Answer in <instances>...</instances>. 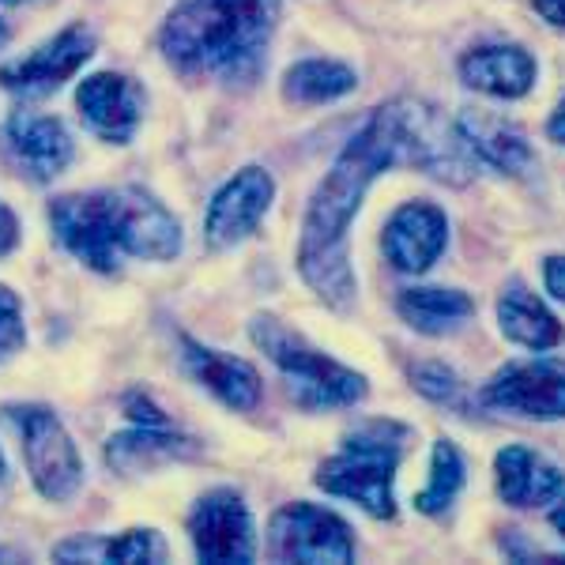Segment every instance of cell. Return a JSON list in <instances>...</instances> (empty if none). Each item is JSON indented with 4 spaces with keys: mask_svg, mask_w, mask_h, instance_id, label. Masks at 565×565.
I'll use <instances>...</instances> for the list:
<instances>
[{
    "mask_svg": "<svg viewBox=\"0 0 565 565\" xmlns=\"http://www.w3.org/2000/svg\"><path fill=\"white\" fill-rule=\"evenodd\" d=\"M399 167L385 109H373L359 132L343 143L340 159L321 178L302 218L298 238V271L324 306L348 313L359 295V279L351 268V226L362 212L370 185L385 170Z\"/></svg>",
    "mask_w": 565,
    "mask_h": 565,
    "instance_id": "6da1fadb",
    "label": "cell"
},
{
    "mask_svg": "<svg viewBox=\"0 0 565 565\" xmlns=\"http://www.w3.org/2000/svg\"><path fill=\"white\" fill-rule=\"evenodd\" d=\"M50 226L79 264L117 271L121 257L174 260L181 253V223L148 189H95L50 200Z\"/></svg>",
    "mask_w": 565,
    "mask_h": 565,
    "instance_id": "7a4b0ae2",
    "label": "cell"
},
{
    "mask_svg": "<svg viewBox=\"0 0 565 565\" xmlns=\"http://www.w3.org/2000/svg\"><path fill=\"white\" fill-rule=\"evenodd\" d=\"M282 0H178L159 50L178 76L249 84L279 26Z\"/></svg>",
    "mask_w": 565,
    "mask_h": 565,
    "instance_id": "3957f363",
    "label": "cell"
},
{
    "mask_svg": "<svg viewBox=\"0 0 565 565\" xmlns=\"http://www.w3.org/2000/svg\"><path fill=\"white\" fill-rule=\"evenodd\" d=\"M407 426L392 418H370L362 426H351L340 441V452L328 457L317 468L313 482L332 498H348L359 509H366L377 521L396 516V468L407 445Z\"/></svg>",
    "mask_w": 565,
    "mask_h": 565,
    "instance_id": "277c9868",
    "label": "cell"
},
{
    "mask_svg": "<svg viewBox=\"0 0 565 565\" xmlns=\"http://www.w3.org/2000/svg\"><path fill=\"white\" fill-rule=\"evenodd\" d=\"M249 340L264 351V359L282 373L290 399L302 412H343L366 399V377L359 370L343 366V362L328 359L306 343L298 332H290L279 317H253L249 321Z\"/></svg>",
    "mask_w": 565,
    "mask_h": 565,
    "instance_id": "5b68a950",
    "label": "cell"
},
{
    "mask_svg": "<svg viewBox=\"0 0 565 565\" xmlns=\"http://www.w3.org/2000/svg\"><path fill=\"white\" fill-rule=\"evenodd\" d=\"M381 109H385L392 140H396L399 167H415L452 189H463L476 181L482 167L463 143L457 121H449L441 109L418 103V98H392Z\"/></svg>",
    "mask_w": 565,
    "mask_h": 565,
    "instance_id": "8992f818",
    "label": "cell"
},
{
    "mask_svg": "<svg viewBox=\"0 0 565 565\" xmlns=\"http://www.w3.org/2000/svg\"><path fill=\"white\" fill-rule=\"evenodd\" d=\"M8 418L23 437V460L45 501H72L84 487V460L65 423L42 404L8 407Z\"/></svg>",
    "mask_w": 565,
    "mask_h": 565,
    "instance_id": "52a82bcc",
    "label": "cell"
},
{
    "mask_svg": "<svg viewBox=\"0 0 565 565\" xmlns=\"http://www.w3.org/2000/svg\"><path fill=\"white\" fill-rule=\"evenodd\" d=\"M268 554L276 562L348 565L354 562V532L332 509L313 501H290L271 513Z\"/></svg>",
    "mask_w": 565,
    "mask_h": 565,
    "instance_id": "ba28073f",
    "label": "cell"
},
{
    "mask_svg": "<svg viewBox=\"0 0 565 565\" xmlns=\"http://www.w3.org/2000/svg\"><path fill=\"white\" fill-rule=\"evenodd\" d=\"M479 404L490 407V412L558 423V418H565V362H505L498 373H490V381H482Z\"/></svg>",
    "mask_w": 565,
    "mask_h": 565,
    "instance_id": "9c48e42d",
    "label": "cell"
},
{
    "mask_svg": "<svg viewBox=\"0 0 565 565\" xmlns=\"http://www.w3.org/2000/svg\"><path fill=\"white\" fill-rule=\"evenodd\" d=\"M189 535H193L196 558L218 565H245L257 558V527L245 498L231 487L200 494L189 513Z\"/></svg>",
    "mask_w": 565,
    "mask_h": 565,
    "instance_id": "30bf717a",
    "label": "cell"
},
{
    "mask_svg": "<svg viewBox=\"0 0 565 565\" xmlns=\"http://www.w3.org/2000/svg\"><path fill=\"white\" fill-rule=\"evenodd\" d=\"M90 57H95V39L84 23H72L26 57L0 65V87L12 90L15 98H45L65 87Z\"/></svg>",
    "mask_w": 565,
    "mask_h": 565,
    "instance_id": "8fae6325",
    "label": "cell"
},
{
    "mask_svg": "<svg viewBox=\"0 0 565 565\" xmlns=\"http://www.w3.org/2000/svg\"><path fill=\"white\" fill-rule=\"evenodd\" d=\"M0 148L15 174H23L34 185L61 178L76 159V143H72L65 121L50 114H31V109H15L8 117L0 129Z\"/></svg>",
    "mask_w": 565,
    "mask_h": 565,
    "instance_id": "7c38bea8",
    "label": "cell"
},
{
    "mask_svg": "<svg viewBox=\"0 0 565 565\" xmlns=\"http://www.w3.org/2000/svg\"><path fill=\"white\" fill-rule=\"evenodd\" d=\"M271 200H276V178H271L268 170L264 167L238 170V174L212 196V207H207V218H204L207 249L223 253L249 238L260 226V218L268 215Z\"/></svg>",
    "mask_w": 565,
    "mask_h": 565,
    "instance_id": "4fadbf2b",
    "label": "cell"
},
{
    "mask_svg": "<svg viewBox=\"0 0 565 565\" xmlns=\"http://www.w3.org/2000/svg\"><path fill=\"white\" fill-rule=\"evenodd\" d=\"M445 245H449V215L434 200H407L404 207L392 212L385 234H381L385 260L407 276L430 271L441 260Z\"/></svg>",
    "mask_w": 565,
    "mask_h": 565,
    "instance_id": "5bb4252c",
    "label": "cell"
},
{
    "mask_svg": "<svg viewBox=\"0 0 565 565\" xmlns=\"http://www.w3.org/2000/svg\"><path fill=\"white\" fill-rule=\"evenodd\" d=\"M84 125L106 143H129L143 121V87L121 72H95L76 87Z\"/></svg>",
    "mask_w": 565,
    "mask_h": 565,
    "instance_id": "9a60e30c",
    "label": "cell"
},
{
    "mask_svg": "<svg viewBox=\"0 0 565 565\" xmlns=\"http://www.w3.org/2000/svg\"><path fill=\"white\" fill-rule=\"evenodd\" d=\"M181 366L200 388H207L231 412H253L264 396L260 373L249 362L218 348H204L189 335H181Z\"/></svg>",
    "mask_w": 565,
    "mask_h": 565,
    "instance_id": "2e32d148",
    "label": "cell"
},
{
    "mask_svg": "<svg viewBox=\"0 0 565 565\" xmlns=\"http://www.w3.org/2000/svg\"><path fill=\"white\" fill-rule=\"evenodd\" d=\"M535 76H540V65H535V57L524 45L490 42V45H476V50H468L460 57L463 87L501 98V103L524 98L535 87Z\"/></svg>",
    "mask_w": 565,
    "mask_h": 565,
    "instance_id": "e0dca14e",
    "label": "cell"
},
{
    "mask_svg": "<svg viewBox=\"0 0 565 565\" xmlns=\"http://www.w3.org/2000/svg\"><path fill=\"white\" fill-rule=\"evenodd\" d=\"M457 129L479 167L494 170L501 178H527L535 170L532 143L505 117H494L487 109H463L457 117Z\"/></svg>",
    "mask_w": 565,
    "mask_h": 565,
    "instance_id": "ac0fdd59",
    "label": "cell"
},
{
    "mask_svg": "<svg viewBox=\"0 0 565 565\" xmlns=\"http://www.w3.org/2000/svg\"><path fill=\"white\" fill-rule=\"evenodd\" d=\"M494 490L513 509H543L565 490V476L527 445H505L494 457Z\"/></svg>",
    "mask_w": 565,
    "mask_h": 565,
    "instance_id": "d6986e66",
    "label": "cell"
},
{
    "mask_svg": "<svg viewBox=\"0 0 565 565\" xmlns=\"http://www.w3.org/2000/svg\"><path fill=\"white\" fill-rule=\"evenodd\" d=\"M494 317H498L501 335L524 351L546 354L565 340V328L558 317H554V309L521 279L505 282V290L498 295Z\"/></svg>",
    "mask_w": 565,
    "mask_h": 565,
    "instance_id": "ffe728a7",
    "label": "cell"
},
{
    "mask_svg": "<svg viewBox=\"0 0 565 565\" xmlns=\"http://www.w3.org/2000/svg\"><path fill=\"white\" fill-rule=\"evenodd\" d=\"M185 457H196V441L178 434L170 418L167 423H132V430L114 434L106 441V463L114 471H148Z\"/></svg>",
    "mask_w": 565,
    "mask_h": 565,
    "instance_id": "44dd1931",
    "label": "cell"
},
{
    "mask_svg": "<svg viewBox=\"0 0 565 565\" xmlns=\"http://www.w3.org/2000/svg\"><path fill=\"white\" fill-rule=\"evenodd\" d=\"M396 313L423 335H452L476 317V298L457 287H404Z\"/></svg>",
    "mask_w": 565,
    "mask_h": 565,
    "instance_id": "7402d4cb",
    "label": "cell"
},
{
    "mask_svg": "<svg viewBox=\"0 0 565 565\" xmlns=\"http://www.w3.org/2000/svg\"><path fill=\"white\" fill-rule=\"evenodd\" d=\"M57 562H167L170 546L154 527H132L117 535H76L53 546Z\"/></svg>",
    "mask_w": 565,
    "mask_h": 565,
    "instance_id": "603a6c76",
    "label": "cell"
},
{
    "mask_svg": "<svg viewBox=\"0 0 565 565\" xmlns=\"http://www.w3.org/2000/svg\"><path fill=\"white\" fill-rule=\"evenodd\" d=\"M354 87H359V76L343 61L313 57V61H298V65L282 72V98L295 106L335 103V98L351 95Z\"/></svg>",
    "mask_w": 565,
    "mask_h": 565,
    "instance_id": "cb8c5ba5",
    "label": "cell"
},
{
    "mask_svg": "<svg viewBox=\"0 0 565 565\" xmlns=\"http://www.w3.org/2000/svg\"><path fill=\"white\" fill-rule=\"evenodd\" d=\"M468 487V460L449 437H437L430 449V479L415 494V509L423 516H445Z\"/></svg>",
    "mask_w": 565,
    "mask_h": 565,
    "instance_id": "d4e9b609",
    "label": "cell"
},
{
    "mask_svg": "<svg viewBox=\"0 0 565 565\" xmlns=\"http://www.w3.org/2000/svg\"><path fill=\"white\" fill-rule=\"evenodd\" d=\"M407 377H412V388L418 396L430 399L437 407H457V412L468 407L460 373L452 366H445V362H415V366L407 370Z\"/></svg>",
    "mask_w": 565,
    "mask_h": 565,
    "instance_id": "484cf974",
    "label": "cell"
},
{
    "mask_svg": "<svg viewBox=\"0 0 565 565\" xmlns=\"http://www.w3.org/2000/svg\"><path fill=\"white\" fill-rule=\"evenodd\" d=\"M26 343V324H23V306L12 290L0 282V362L12 359Z\"/></svg>",
    "mask_w": 565,
    "mask_h": 565,
    "instance_id": "4316f807",
    "label": "cell"
},
{
    "mask_svg": "<svg viewBox=\"0 0 565 565\" xmlns=\"http://www.w3.org/2000/svg\"><path fill=\"white\" fill-rule=\"evenodd\" d=\"M543 287L554 302L565 306V253H554V257L543 260Z\"/></svg>",
    "mask_w": 565,
    "mask_h": 565,
    "instance_id": "83f0119b",
    "label": "cell"
},
{
    "mask_svg": "<svg viewBox=\"0 0 565 565\" xmlns=\"http://www.w3.org/2000/svg\"><path fill=\"white\" fill-rule=\"evenodd\" d=\"M15 245H20V218L8 204H0V257H8Z\"/></svg>",
    "mask_w": 565,
    "mask_h": 565,
    "instance_id": "f1b7e54d",
    "label": "cell"
},
{
    "mask_svg": "<svg viewBox=\"0 0 565 565\" xmlns=\"http://www.w3.org/2000/svg\"><path fill=\"white\" fill-rule=\"evenodd\" d=\"M532 8L551 26H565V0H532Z\"/></svg>",
    "mask_w": 565,
    "mask_h": 565,
    "instance_id": "f546056e",
    "label": "cell"
},
{
    "mask_svg": "<svg viewBox=\"0 0 565 565\" xmlns=\"http://www.w3.org/2000/svg\"><path fill=\"white\" fill-rule=\"evenodd\" d=\"M546 136H551L558 148H565V98L558 106H554V114H551V121H546Z\"/></svg>",
    "mask_w": 565,
    "mask_h": 565,
    "instance_id": "4dcf8cb0",
    "label": "cell"
},
{
    "mask_svg": "<svg viewBox=\"0 0 565 565\" xmlns=\"http://www.w3.org/2000/svg\"><path fill=\"white\" fill-rule=\"evenodd\" d=\"M546 521H551L554 532H558L562 540H565V490L551 501V513H546Z\"/></svg>",
    "mask_w": 565,
    "mask_h": 565,
    "instance_id": "1f68e13d",
    "label": "cell"
},
{
    "mask_svg": "<svg viewBox=\"0 0 565 565\" xmlns=\"http://www.w3.org/2000/svg\"><path fill=\"white\" fill-rule=\"evenodd\" d=\"M4 42H8V23L0 20V45H4Z\"/></svg>",
    "mask_w": 565,
    "mask_h": 565,
    "instance_id": "d6a6232c",
    "label": "cell"
},
{
    "mask_svg": "<svg viewBox=\"0 0 565 565\" xmlns=\"http://www.w3.org/2000/svg\"><path fill=\"white\" fill-rule=\"evenodd\" d=\"M0 4H8V8H15V4H31V0H0Z\"/></svg>",
    "mask_w": 565,
    "mask_h": 565,
    "instance_id": "836d02e7",
    "label": "cell"
},
{
    "mask_svg": "<svg viewBox=\"0 0 565 565\" xmlns=\"http://www.w3.org/2000/svg\"><path fill=\"white\" fill-rule=\"evenodd\" d=\"M0 479H4V452H0Z\"/></svg>",
    "mask_w": 565,
    "mask_h": 565,
    "instance_id": "e575fe53",
    "label": "cell"
}]
</instances>
